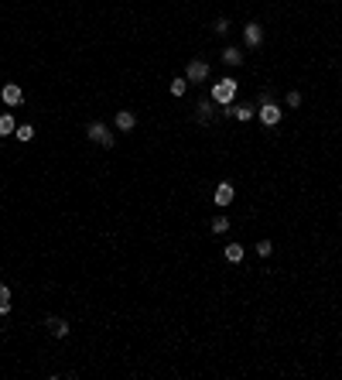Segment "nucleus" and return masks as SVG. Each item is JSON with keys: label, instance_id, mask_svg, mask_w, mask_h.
I'll use <instances>...</instances> for the list:
<instances>
[{"label": "nucleus", "instance_id": "obj_1", "mask_svg": "<svg viewBox=\"0 0 342 380\" xmlns=\"http://www.w3.org/2000/svg\"><path fill=\"white\" fill-rule=\"evenodd\" d=\"M236 99V79H223V83L212 86V103H219V106H229Z\"/></svg>", "mask_w": 342, "mask_h": 380}, {"label": "nucleus", "instance_id": "obj_2", "mask_svg": "<svg viewBox=\"0 0 342 380\" xmlns=\"http://www.w3.org/2000/svg\"><path fill=\"white\" fill-rule=\"evenodd\" d=\"M86 134H89V141L103 144V147H113V144H116V137H113V134H110V127H106V124H100V120H96V124H89V127H86Z\"/></svg>", "mask_w": 342, "mask_h": 380}, {"label": "nucleus", "instance_id": "obj_3", "mask_svg": "<svg viewBox=\"0 0 342 380\" xmlns=\"http://www.w3.org/2000/svg\"><path fill=\"white\" fill-rule=\"evenodd\" d=\"M260 120H264V124L267 127H277L281 124V106H277V103H264V106H260Z\"/></svg>", "mask_w": 342, "mask_h": 380}, {"label": "nucleus", "instance_id": "obj_4", "mask_svg": "<svg viewBox=\"0 0 342 380\" xmlns=\"http://www.w3.org/2000/svg\"><path fill=\"white\" fill-rule=\"evenodd\" d=\"M205 75H209V65H205V62H199V58H195V62H188V69H185L188 83H202Z\"/></svg>", "mask_w": 342, "mask_h": 380}, {"label": "nucleus", "instance_id": "obj_5", "mask_svg": "<svg viewBox=\"0 0 342 380\" xmlns=\"http://www.w3.org/2000/svg\"><path fill=\"white\" fill-rule=\"evenodd\" d=\"M0 99H4L7 106H17V103L24 99V93H21V86H17V83H7L4 89H0Z\"/></svg>", "mask_w": 342, "mask_h": 380}, {"label": "nucleus", "instance_id": "obj_6", "mask_svg": "<svg viewBox=\"0 0 342 380\" xmlns=\"http://www.w3.org/2000/svg\"><path fill=\"white\" fill-rule=\"evenodd\" d=\"M233 196H236V188H233V185L229 182H219L216 185V206H229V202H233Z\"/></svg>", "mask_w": 342, "mask_h": 380}, {"label": "nucleus", "instance_id": "obj_7", "mask_svg": "<svg viewBox=\"0 0 342 380\" xmlns=\"http://www.w3.org/2000/svg\"><path fill=\"white\" fill-rule=\"evenodd\" d=\"M243 38H246V45H250V48H256V45L264 42V31H260V24H256V21H250V24L243 28Z\"/></svg>", "mask_w": 342, "mask_h": 380}, {"label": "nucleus", "instance_id": "obj_8", "mask_svg": "<svg viewBox=\"0 0 342 380\" xmlns=\"http://www.w3.org/2000/svg\"><path fill=\"white\" fill-rule=\"evenodd\" d=\"M45 325H48V329H52V336H58V339L69 336V322H65V319H55V315H48V319H45Z\"/></svg>", "mask_w": 342, "mask_h": 380}, {"label": "nucleus", "instance_id": "obj_9", "mask_svg": "<svg viewBox=\"0 0 342 380\" xmlns=\"http://www.w3.org/2000/svg\"><path fill=\"white\" fill-rule=\"evenodd\" d=\"M134 127H137V117H134L130 110L116 113V130H134Z\"/></svg>", "mask_w": 342, "mask_h": 380}, {"label": "nucleus", "instance_id": "obj_10", "mask_svg": "<svg viewBox=\"0 0 342 380\" xmlns=\"http://www.w3.org/2000/svg\"><path fill=\"white\" fill-rule=\"evenodd\" d=\"M226 260H229V264H240V260H243V247H240V243H229V247H226Z\"/></svg>", "mask_w": 342, "mask_h": 380}, {"label": "nucleus", "instance_id": "obj_11", "mask_svg": "<svg viewBox=\"0 0 342 380\" xmlns=\"http://www.w3.org/2000/svg\"><path fill=\"white\" fill-rule=\"evenodd\" d=\"M7 312H11V288L0 284V315H7Z\"/></svg>", "mask_w": 342, "mask_h": 380}, {"label": "nucleus", "instance_id": "obj_12", "mask_svg": "<svg viewBox=\"0 0 342 380\" xmlns=\"http://www.w3.org/2000/svg\"><path fill=\"white\" fill-rule=\"evenodd\" d=\"M17 127H14V117H11V113H4V117H0V134H4V137H7V134H14Z\"/></svg>", "mask_w": 342, "mask_h": 380}, {"label": "nucleus", "instance_id": "obj_13", "mask_svg": "<svg viewBox=\"0 0 342 380\" xmlns=\"http://www.w3.org/2000/svg\"><path fill=\"white\" fill-rule=\"evenodd\" d=\"M223 62H229V65H240V62H243V52H240V48H226V52H223Z\"/></svg>", "mask_w": 342, "mask_h": 380}, {"label": "nucleus", "instance_id": "obj_14", "mask_svg": "<svg viewBox=\"0 0 342 380\" xmlns=\"http://www.w3.org/2000/svg\"><path fill=\"white\" fill-rule=\"evenodd\" d=\"M188 79H171V96H185Z\"/></svg>", "mask_w": 342, "mask_h": 380}, {"label": "nucleus", "instance_id": "obj_15", "mask_svg": "<svg viewBox=\"0 0 342 380\" xmlns=\"http://www.w3.org/2000/svg\"><path fill=\"white\" fill-rule=\"evenodd\" d=\"M226 113H233L236 120H250V117H253V110H250V106H233V110H226Z\"/></svg>", "mask_w": 342, "mask_h": 380}, {"label": "nucleus", "instance_id": "obj_16", "mask_svg": "<svg viewBox=\"0 0 342 380\" xmlns=\"http://www.w3.org/2000/svg\"><path fill=\"white\" fill-rule=\"evenodd\" d=\"M14 134H17V141H24V144H28L31 137H34V127H28V124H24V127H17Z\"/></svg>", "mask_w": 342, "mask_h": 380}, {"label": "nucleus", "instance_id": "obj_17", "mask_svg": "<svg viewBox=\"0 0 342 380\" xmlns=\"http://www.w3.org/2000/svg\"><path fill=\"white\" fill-rule=\"evenodd\" d=\"M195 117H199L202 124H205V120L212 117V103H209V99H205V103H199V113H195Z\"/></svg>", "mask_w": 342, "mask_h": 380}, {"label": "nucleus", "instance_id": "obj_18", "mask_svg": "<svg viewBox=\"0 0 342 380\" xmlns=\"http://www.w3.org/2000/svg\"><path fill=\"white\" fill-rule=\"evenodd\" d=\"M256 253H260V257H271V253H274V243H271V240H260V243H256Z\"/></svg>", "mask_w": 342, "mask_h": 380}, {"label": "nucleus", "instance_id": "obj_19", "mask_svg": "<svg viewBox=\"0 0 342 380\" xmlns=\"http://www.w3.org/2000/svg\"><path fill=\"white\" fill-rule=\"evenodd\" d=\"M226 230H229V219H226V216L212 219V233H226Z\"/></svg>", "mask_w": 342, "mask_h": 380}, {"label": "nucleus", "instance_id": "obj_20", "mask_svg": "<svg viewBox=\"0 0 342 380\" xmlns=\"http://www.w3.org/2000/svg\"><path fill=\"white\" fill-rule=\"evenodd\" d=\"M216 31H219V34H226V31H229V21H226V17H219V21H216Z\"/></svg>", "mask_w": 342, "mask_h": 380}, {"label": "nucleus", "instance_id": "obj_21", "mask_svg": "<svg viewBox=\"0 0 342 380\" xmlns=\"http://www.w3.org/2000/svg\"><path fill=\"white\" fill-rule=\"evenodd\" d=\"M287 106H301V93H287Z\"/></svg>", "mask_w": 342, "mask_h": 380}]
</instances>
